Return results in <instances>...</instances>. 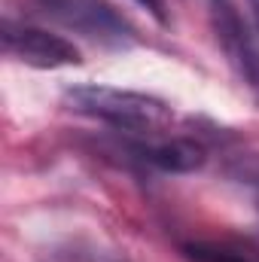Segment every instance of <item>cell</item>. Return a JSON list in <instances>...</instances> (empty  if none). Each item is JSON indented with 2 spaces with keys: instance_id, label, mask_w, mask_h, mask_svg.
<instances>
[{
  "instance_id": "1",
  "label": "cell",
  "mask_w": 259,
  "mask_h": 262,
  "mask_svg": "<svg viewBox=\"0 0 259 262\" xmlns=\"http://www.w3.org/2000/svg\"><path fill=\"white\" fill-rule=\"evenodd\" d=\"M64 101L70 110L82 116L104 119L116 128L131 131H153L168 125L171 107L153 95L128 92V89H113V85H73L64 92Z\"/></svg>"
},
{
  "instance_id": "2",
  "label": "cell",
  "mask_w": 259,
  "mask_h": 262,
  "mask_svg": "<svg viewBox=\"0 0 259 262\" xmlns=\"http://www.w3.org/2000/svg\"><path fill=\"white\" fill-rule=\"evenodd\" d=\"M37 6L43 15L82 34L92 43H101L110 49H128L137 40L134 28L107 0H37Z\"/></svg>"
},
{
  "instance_id": "3",
  "label": "cell",
  "mask_w": 259,
  "mask_h": 262,
  "mask_svg": "<svg viewBox=\"0 0 259 262\" xmlns=\"http://www.w3.org/2000/svg\"><path fill=\"white\" fill-rule=\"evenodd\" d=\"M3 52L21 64L40 70L79 64V49L61 34L31 25H15V21H3Z\"/></svg>"
},
{
  "instance_id": "4",
  "label": "cell",
  "mask_w": 259,
  "mask_h": 262,
  "mask_svg": "<svg viewBox=\"0 0 259 262\" xmlns=\"http://www.w3.org/2000/svg\"><path fill=\"white\" fill-rule=\"evenodd\" d=\"M213 28L217 37L229 55V61L235 64V70L241 73V79L250 85V92L259 101V25L241 18L238 6L229 12L213 15Z\"/></svg>"
},
{
  "instance_id": "5",
  "label": "cell",
  "mask_w": 259,
  "mask_h": 262,
  "mask_svg": "<svg viewBox=\"0 0 259 262\" xmlns=\"http://www.w3.org/2000/svg\"><path fill=\"white\" fill-rule=\"evenodd\" d=\"M146 165L171 174H189L204 165V149L195 140H165V143H143L134 149Z\"/></svg>"
},
{
  "instance_id": "6",
  "label": "cell",
  "mask_w": 259,
  "mask_h": 262,
  "mask_svg": "<svg viewBox=\"0 0 259 262\" xmlns=\"http://www.w3.org/2000/svg\"><path fill=\"white\" fill-rule=\"evenodd\" d=\"M183 256L192 262H250L244 259L241 253H232L226 247H213V244H183L180 247Z\"/></svg>"
},
{
  "instance_id": "7",
  "label": "cell",
  "mask_w": 259,
  "mask_h": 262,
  "mask_svg": "<svg viewBox=\"0 0 259 262\" xmlns=\"http://www.w3.org/2000/svg\"><path fill=\"white\" fill-rule=\"evenodd\" d=\"M143 9H149V15L159 21V25H168V12H165V0H137Z\"/></svg>"
},
{
  "instance_id": "8",
  "label": "cell",
  "mask_w": 259,
  "mask_h": 262,
  "mask_svg": "<svg viewBox=\"0 0 259 262\" xmlns=\"http://www.w3.org/2000/svg\"><path fill=\"white\" fill-rule=\"evenodd\" d=\"M207 6H210V15H217V12H223V9L235 6V0H207Z\"/></svg>"
},
{
  "instance_id": "9",
  "label": "cell",
  "mask_w": 259,
  "mask_h": 262,
  "mask_svg": "<svg viewBox=\"0 0 259 262\" xmlns=\"http://www.w3.org/2000/svg\"><path fill=\"white\" fill-rule=\"evenodd\" d=\"M241 177H247L250 183H259V165H256V171H253V168H247V171H241Z\"/></svg>"
},
{
  "instance_id": "10",
  "label": "cell",
  "mask_w": 259,
  "mask_h": 262,
  "mask_svg": "<svg viewBox=\"0 0 259 262\" xmlns=\"http://www.w3.org/2000/svg\"><path fill=\"white\" fill-rule=\"evenodd\" d=\"M250 9H253V18H256V25H259V0H250Z\"/></svg>"
}]
</instances>
